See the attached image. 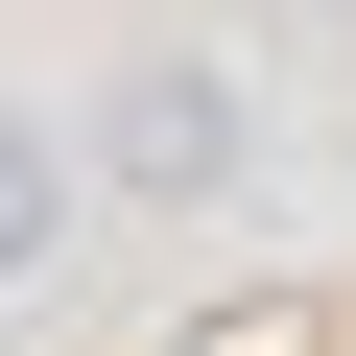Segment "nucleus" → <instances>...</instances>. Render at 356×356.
<instances>
[{
	"label": "nucleus",
	"instance_id": "nucleus-2",
	"mask_svg": "<svg viewBox=\"0 0 356 356\" xmlns=\"http://www.w3.org/2000/svg\"><path fill=\"white\" fill-rule=\"evenodd\" d=\"M48 261V119H0V285Z\"/></svg>",
	"mask_w": 356,
	"mask_h": 356
},
{
	"label": "nucleus",
	"instance_id": "nucleus-1",
	"mask_svg": "<svg viewBox=\"0 0 356 356\" xmlns=\"http://www.w3.org/2000/svg\"><path fill=\"white\" fill-rule=\"evenodd\" d=\"M238 143H261V119H238V72H214V48H143V72L95 95V166H119L143 214H214V191H238Z\"/></svg>",
	"mask_w": 356,
	"mask_h": 356
}]
</instances>
